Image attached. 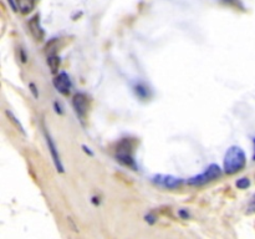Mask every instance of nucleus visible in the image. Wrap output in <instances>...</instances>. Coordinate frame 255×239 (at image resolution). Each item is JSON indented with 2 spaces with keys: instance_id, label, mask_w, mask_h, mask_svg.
Returning <instances> with one entry per match:
<instances>
[{
  "instance_id": "f257e3e1",
  "label": "nucleus",
  "mask_w": 255,
  "mask_h": 239,
  "mask_svg": "<svg viewBox=\"0 0 255 239\" xmlns=\"http://www.w3.org/2000/svg\"><path fill=\"white\" fill-rule=\"evenodd\" d=\"M247 164L246 152L239 146H232L227 149L223 159V171L227 174H236L241 172Z\"/></svg>"
},
{
  "instance_id": "f03ea898",
  "label": "nucleus",
  "mask_w": 255,
  "mask_h": 239,
  "mask_svg": "<svg viewBox=\"0 0 255 239\" xmlns=\"http://www.w3.org/2000/svg\"><path fill=\"white\" fill-rule=\"evenodd\" d=\"M222 176V168L218 166V164L213 163L211 164L209 167H207L206 171L203 173H199L197 176L191 177V178L187 181V183L189 186H194V187H201L204 186V184L209 183V182L216 181L217 178Z\"/></svg>"
},
{
  "instance_id": "7ed1b4c3",
  "label": "nucleus",
  "mask_w": 255,
  "mask_h": 239,
  "mask_svg": "<svg viewBox=\"0 0 255 239\" xmlns=\"http://www.w3.org/2000/svg\"><path fill=\"white\" fill-rule=\"evenodd\" d=\"M132 151H133V146H132L131 141L129 139H124L116 151V159L120 163L124 164V166L129 167V168L136 171L137 164L133 158V154H132Z\"/></svg>"
},
{
  "instance_id": "20e7f679",
  "label": "nucleus",
  "mask_w": 255,
  "mask_h": 239,
  "mask_svg": "<svg viewBox=\"0 0 255 239\" xmlns=\"http://www.w3.org/2000/svg\"><path fill=\"white\" fill-rule=\"evenodd\" d=\"M152 182L166 189H177L183 184V179L172 174H156L152 177Z\"/></svg>"
},
{
  "instance_id": "39448f33",
  "label": "nucleus",
  "mask_w": 255,
  "mask_h": 239,
  "mask_svg": "<svg viewBox=\"0 0 255 239\" xmlns=\"http://www.w3.org/2000/svg\"><path fill=\"white\" fill-rule=\"evenodd\" d=\"M89 99L85 94H76L72 97V106H74L75 112H76L77 117L81 121L86 119L87 111H89Z\"/></svg>"
},
{
  "instance_id": "423d86ee",
  "label": "nucleus",
  "mask_w": 255,
  "mask_h": 239,
  "mask_svg": "<svg viewBox=\"0 0 255 239\" xmlns=\"http://www.w3.org/2000/svg\"><path fill=\"white\" fill-rule=\"evenodd\" d=\"M54 86L60 94L62 95H69L70 91L72 89V84H71V80H70L69 75L66 72H61L59 76H56L54 79Z\"/></svg>"
},
{
  "instance_id": "0eeeda50",
  "label": "nucleus",
  "mask_w": 255,
  "mask_h": 239,
  "mask_svg": "<svg viewBox=\"0 0 255 239\" xmlns=\"http://www.w3.org/2000/svg\"><path fill=\"white\" fill-rule=\"evenodd\" d=\"M44 134H45V139H46L47 147H49L50 154H51L52 159H54V163H55V166H56L57 171H59V172H64V166H62V162H61V159H60L59 152H57L56 146H55L54 141H52V137L50 136L49 132L46 131V128L44 129Z\"/></svg>"
},
{
  "instance_id": "6e6552de",
  "label": "nucleus",
  "mask_w": 255,
  "mask_h": 239,
  "mask_svg": "<svg viewBox=\"0 0 255 239\" xmlns=\"http://www.w3.org/2000/svg\"><path fill=\"white\" fill-rule=\"evenodd\" d=\"M29 30H30V32H31L32 36H34L37 41H40V40L44 39L45 32H44V30H42L41 25H40L39 16H34L31 20H30Z\"/></svg>"
},
{
  "instance_id": "1a4fd4ad",
  "label": "nucleus",
  "mask_w": 255,
  "mask_h": 239,
  "mask_svg": "<svg viewBox=\"0 0 255 239\" xmlns=\"http://www.w3.org/2000/svg\"><path fill=\"white\" fill-rule=\"evenodd\" d=\"M15 2H16L17 10H20L22 14L31 11L35 5V0H15Z\"/></svg>"
},
{
  "instance_id": "9d476101",
  "label": "nucleus",
  "mask_w": 255,
  "mask_h": 239,
  "mask_svg": "<svg viewBox=\"0 0 255 239\" xmlns=\"http://www.w3.org/2000/svg\"><path fill=\"white\" fill-rule=\"evenodd\" d=\"M60 57L56 56V55L51 54L49 55V57H47V65H49L50 70H51V72H57L59 71V67H60Z\"/></svg>"
},
{
  "instance_id": "9b49d317",
  "label": "nucleus",
  "mask_w": 255,
  "mask_h": 239,
  "mask_svg": "<svg viewBox=\"0 0 255 239\" xmlns=\"http://www.w3.org/2000/svg\"><path fill=\"white\" fill-rule=\"evenodd\" d=\"M134 91L137 92L138 97H141V99H146V97L149 95L148 89H147V87H144L143 85H137V86L134 87Z\"/></svg>"
},
{
  "instance_id": "f8f14e48",
  "label": "nucleus",
  "mask_w": 255,
  "mask_h": 239,
  "mask_svg": "<svg viewBox=\"0 0 255 239\" xmlns=\"http://www.w3.org/2000/svg\"><path fill=\"white\" fill-rule=\"evenodd\" d=\"M236 184L239 189H247L251 186V181H249V178H247V177H243V178H239Z\"/></svg>"
},
{
  "instance_id": "ddd939ff",
  "label": "nucleus",
  "mask_w": 255,
  "mask_h": 239,
  "mask_svg": "<svg viewBox=\"0 0 255 239\" xmlns=\"http://www.w3.org/2000/svg\"><path fill=\"white\" fill-rule=\"evenodd\" d=\"M6 116H7V117H9V119H10V121H11V122H14V123H15V124H16V126H17V128H19V129H20V131H21V132H22V133H24V134H25V131H24V127H22V126H21V123H20V122H19V121H17V119H16V117H15V116H14V115H12V114H11V112H10V111H9V110H6Z\"/></svg>"
},
{
  "instance_id": "4468645a",
  "label": "nucleus",
  "mask_w": 255,
  "mask_h": 239,
  "mask_svg": "<svg viewBox=\"0 0 255 239\" xmlns=\"http://www.w3.org/2000/svg\"><path fill=\"white\" fill-rule=\"evenodd\" d=\"M29 87H30V90H31L32 94H34V96L36 97V99H37V97H39V94H37V89H36V86H35L34 84H30V85H29Z\"/></svg>"
},
{
  "instance_id": "2eb2a0df",
  "label": "nucleus",
  "mask_w": 255,
  "mask_h": 239,
  "mask_svg": "<svg viewBox=\"0 0 255 239\" xmlns=\"http://www.w3.org/2000/svg\"><path fill=\"white\" fill-rule=\"evenodd\" d=\"M179 216H181L182 218H184V219L189 218V213H187V212L183 211V209H182V211H179Z\"/></svg>"
},
{
  "instance_id": "dca6fc26",
  "label": "nucleus",
  "mask_w": 255,
  "mask_h": 239,
  "mask_svg": "<svg viewBox=\"0 0 255 239\" xmlns=\"http://www.w3.org/2000/svg\"><path fill=\"white\" fill-rule=\"evenodd\" d=\"M9 1V4L11 5V9L14 10V11H17V7H16V2L14 1V0H7Z\"/></svg>"
},
{
  "instance_id": "f3484780",
  "label": "nucleus",
  "mask_w": 255,
  "mask_h": 239,
  "mask_svg": "<svg viewBox=\"0 0 255 239\" xmlns=\"http://www.w3.org/2000/svg\"><path fill=\"white\" fill-rule=\"evenodd\" d=\"M55 109H56V112H57V114L62 115V110H61V106L59 107V104H57V102H55Z\"/></svg>"
},
{
  "instance_id": "a211bd4d",
  "label": "nucleus",
  "mask_w": 255,
  "mask_h": 239,
  "mask_svg": "<svg viewBox=\"0 0 255 239\" xmlns=\"http://www.w3.org/2000/svg\"><path fill=\"white\" fill-rule=\"evenodd\" d=\"M82 148L85 149V152H86L87 154H91V156H94V153H92V151H91V149H89V148H87L86 146H82Z\"/></svg>"
},
{
  "instance_id": "6ab92c4d",
  "label": "nucleus",
  "mask_w": 255,
  "mask_h": 239,
  "mask_svg": "<svg viewBox=\"0 0 255 239\" xmlns=\"http://www.w3.org/2000/svg\"><path fill=\"white\" fill-rule=\"evenodd\" d=\"M254 148H255V138H254ZM253 159L255 161V149H254V156H253Z\"/></svg>"
}]
</instances>
